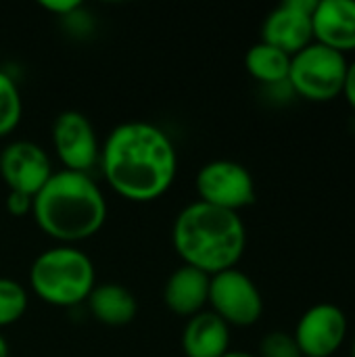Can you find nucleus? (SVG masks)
<instances>
[{"instance_id":"1","label":"nucleus","mask_w":355,"mask_h":357,"mask_svg":"<svg viewBox=\"0 0 355 357\" xmlns=\"http://www.w3.org/2000/svg\"><path fill=\"white\" fill-rule=\"evenodd\" d=\"M98 165L109 188L134 203L161 199L178 174L172 138L149 121L115 126L100 146Z\"/></svg>"},{"instance_id":"2","label":"nucleus","mask_w":355,"mask_h":357,"mask_svg":"<svg viewBox=\"0 0 355 357\" xmlns=\"http://www.w3.org/2000/svg\"><path fill=\"white\" fill-rule=\"evenodd\" d=\"M31 215L46 236L75 247L105 226L107 201L90 174L61 169L33 197Z\"/></svg>"},{"instance_id":"3","label":"nucleus","mask_w":355,"mask_h":357,"mask_svg":"<svg viewBox=\"0 0 355 357\" xmlns=\"http://www.w3.org/2000/svg\"><path fill=\"white\" fill-rule=\"evenodd\" d=\"M172 243L184 266L213 276L239 266L247 249V228L239 213L195 201L176 215Z\"/></svg>"},{"instance_id":"4","label":"nucleus","mask_w":355,"mask_h":357,"mask_svg":"<svg viewBox=\"0 0 355 357\" xmlns=\"http://www.w3.org/2000/svg\"><path fill=\"white\" fill-rule=\"evenodd\" d=\"M29 287L36 297L52 307H75L96 287L92 259L73 245L42 251L29 268Z\"/></svg>"},{"instance_id":"5","label":"nucleus","mask_w":355,"mask_h":357,"mask_svg":"<svg viewBox=\"0 0 355 357\" xmlns=\"http://www.w3.org/2000/svg\"><path fill=\"white\" fill-rule=\"evenodd\" d=\"M349 61L345 54L312 42L291 56L289 86L295 96L312 102H328L343 94Z\"/></svg>"},{"instance_id":"6","label":"nucleus","mask_w":355,"mask_h":357,"mask_svg":"<svg viewBox=\"0 0 355 357\" xmlns=\"http://www.w3.org/2000/svg\"><path fill=\"white\" fill-rule=\"evenodd\" d=\"M195 188L201 203L234 213L255 203V180L251 172L230 159L205 163L197 172Z\"/></svg>"},{"instance_id":"7","label":"nucleus","mask_w":355,"mask_h":357,"mask_svg":"<svg viewBox=\"0 0 355 357\" xmlns=\"http://www.w3.org/2000/svg\"><path fill=\"white\" fill-rule=\"evenodd\" d=\"M207 305L228 326H236V328H247L257 324L264 314L262 291L239 268L213 274L209 278Z\"/></svg>"},{"instance_id":"8","label":"nucleus","mask_w":355,"mask_h":357,"mask_svg":"<svg viewBox=\"0 0 355 357\" xmlns=\"http://www.w3.org/2000/svg\"><path fill=\"white\" fill-rule=\"evenodd\" d=\"M50 138L63 169L90 174V169L98 165V136L92 121L84 113L73 109L59 113L54 117Z\"/></svg>"},{"instance_id":"9","label":"nucleus","mask_w":355,"mask_h":357,"mask_svg":"<svg viewBox=\"0 0 355 357\" xmlns=\"http://www.w3.org/2000/svg\"><path fill=\"white\" fill-rule=\"evenodd\" d=\"M347 314L335 303H316L305 310L293 339L303 357H333L347 339Z\"/></svg>"},{"instance_id":"10","label":"nucleus","mask_w":355,"mask_h":357,"mask_svg":"<svg viewBox=\"0 0 355 357\" xmlns=\"http://www.w3.org/2000/svg\"><path fill=\"white\" fill-rule=\"evenodd\" d=\"M318 0H285L272 8L262 23V42L287 52L297 54L314 42L312 15Z\"/></svg>"},{"instance_id":"11","label":"nucleus","mask_w":355,"mask_h":357,"mask_svg":"<svg viewBox=\"0 0 355 357\" xmlns=\"http://www.w3.org/2000/svg\"><path fill=\"white\" fill-rule=\"evenodd\" d=\"M52 174L48 153L31 140H15L0 151V178L10 192L36 197Z\"/></svg>"},{"instance_id":"12","label":"nucleus","mask_w":355,"mask_h":357,"mask_svg":"<svg viewBox=\"0 0 355 357\" xmlns=\"http://www.w3.org/2000/svg\"><path fill=\"white\" fill-rule=\"evenodd\" d=\"M314 42L341 54L355 50V0H318L312 15Z\"/></svg>"},{"instance_id":"13","label":"nucleus","mask_w":355,"mask_h":357,"mask_svg":"<svg viewBox=\"0 0 355 357\" xmlns=\"http://www.w3.org/2000/svg\"><path fill=\"white\" fill-rule=\"evenodd\" d=\"M209 278L205 272L180 266L169 274V278L163 284V303L165 307L180 316V318H192L199 312L205 310L209 299Z\"/></svg>"},{"instance_id":"14","label":"nucleus","mask_w":355,"mask_h":357,"mask_svg":"<svg viewBox=\"0 0 355 357\" xmlns=\"http://www.w3.org/2000/svg\"><path fill=\"white\" fill-rule=\"evenodd\" d=\"M186 357H222L230 351V326L211 310L188 318L180 339Z\"/></svg>"},{"instance_id":"15","label":"nucleus","mask_w":355,"mask_h":357,"mask_svg":"<svg viewBox=\"0 0 355 357\" xmlns=\"http://www.w3.org/2000/svg\"><path fill=\"white\" fill-rule=\"evenodd\" d=\"M92 318L105 326H126L138 314V301L130 289L117 282L96 284L86 299Z\"/></svg>"},{"instance_id":"16","label":"nucleus","mask_w":355,"mask_h":357,"mask_svg":"<svg viewBox=\"0 0 355 357\" xmlns=\"http://www.w3.org/2000/svg\"><path fill=\"white\" fill-rule=\"evenodd\" d=\"M289 67H291V56L262 40L253 44L245 54L247 73L262 86H274L287 82Z\"/></svg>"},{"instance_id":"17","label":"nucleus","mask_w":355,"mask_h":357,"mask_svg":"<svg viewBox=\"0 0 355 357\" xmlns=\"http://www.w3.org/2000/svg\"><path fill=\"white\" fill-rule=\"evenodd\" d=\"M23 115V100L15 79L0 69V138L13 134Z\"/></svg>"},{"instance_id":"18","label":"nucleus","mask_w":355,"mask_h":357,"mask_svg":"<svg viewBox=\"0 0 355 357\" xmlns=\"http://www.w3.org/2000/svg\"><path fill=\"white\" fill-rule=\"evenodd\" d=\"M25 310H27V291L17 280L0 276V328L19 322Z\"/></svg>"},{"instance_id":"19","label":"nucleus","mask_w":355,"mask_h":357,"mask_svg":"<svg viewBox=\"0 0 355 357\" xmlns=\"http://www.w3.org/2000/svg\"><path fill=\"white\" fill-rule=\"evenodd\" d=\"M257 357H303L293 335L285 331L268 333L259 343V356Z\"/></svg>"},{"instance_id":"20","label":"nucleus","mask_w":355,"mask_h":357,"mask_svg":"<svg viewBox=\"0 0 355 357\" xmlns=\"http://www.w3.org/2000/svg\"><path fill=\"white\" fill-rule=\"evenodd\" d=\"M31 207H33V197L23 195V192H10V190H8V197H6V211H8L13 218L29 215V213H31Z\"/></svg>"},{"instance_id":"21","label":"nucleus","mask_w":355,"mask_h":357,"mask_svg":"<svg viewBox=\"0 0 355 357\" xmlns=\"http://www.w3.org/2000/svg\"><path fill=\"white\" fill-rule=\"evenodd\" d=\"M40 6L44 10H48L50 15H54V17L67 19V17L75 15L82 8V2L80 0H42Z\"/></svg>"},{"instance_id":"22","label":"nucleus","mask_w":355,"mask_h":357,"mask_svg":"<svg viewBox=\"0 0 355 357\" xmlns=\"http://www.w3.org/2000/svg\"><path fill=\"white\" fill-rule=\"evenodd\" d=\"M343 96H345L347 105L355 111V61H352L349 67H347L345 86H343Z\"/></svg>"},{"instance_id":"23","label":"nucleus","mask_w":355,"mask_h":357,"mask_svg":"<svg viewBox=\"0 0 355 357\" xmlns=\"http://www.w3.org/2000/svg\"><path fill=\"white\" fill-rule=\"evenodd\" d=\"M222 357H257V356H253V354H247V351H228L226 356H222Z\"/></svg>"},{"instance_id":"24","label":"nucleus","mask_w":355,"mask_h":357,"mask_svg":"<svg viewBox=\"0 0 355 357\" xmlns=\"http://www.w3.org/2000/svg\"><path fill=\"white\" fill-rule=\"evenodd\" d=\"M0 357H8V345L2 335H0Z\"/></svg>"},{"instance_id":"25","label":"nucleus","mask_w":355,"mask_h":357,"mask_svg":"<svg viewBox=\"0 0 355 357\" xmlns=\"http://www.w3.org/2000/svg\"><path fill=\"white\" fill-rule=\"evenodd\" d=\"M352 357H355V337L354 341H352Z\"/></svg>"}]
</instances>
